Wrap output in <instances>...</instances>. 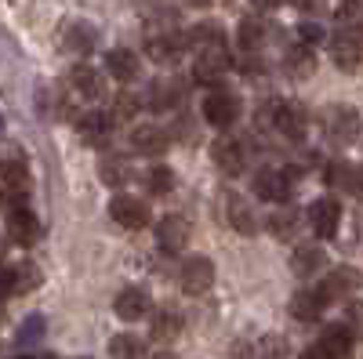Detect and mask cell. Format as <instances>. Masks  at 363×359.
Here are the masks:
<instances>
[{
  "mask_svg": "<svg viewBox=\"0 0 363 359\" xmlns=\"http://www.w3.org/2000/svg\"><path fill=\"white\" fill-rule=\"evenodd\" d=\"M320 124H323V135L327 142H335V145H349L359 138L363 131V120H359V109L349 106V102H335V106H327L320 113Z\"/></svg>",
  "mask_w": 363,
  "mask_h": 359,
  "instance_id": "6da1fadb",
  "label": "cell"
},
{
  "mask_svg": "<svg viewBox=\"0 0 363 359\" xmlns=\"http://www.w3.org/2000/svg\"><path fill=\"white\" fill-rule=\"evenodd\" d=\"M29 167L22 156H11V160H0V203L8 207H26L29 200Z\"/></svg>",
  "mask_w": 363,
  "mask_h": 359,
  "instance_id": "7a4b0ae2",
  "label": "cell"
},
{
  "mask_svg": "<svg viewBox=\"0 0 363 359\" xmlns=\"http://www.w3.org/2000/svg\"><path fill=\"white\" fill-rule=\"evenodd\" d=\"M330 58H335V66L345 69V73L363 69V25L345 22L338 33L330 37Z\"/></svg>",
  "mask_w": 363,
  "mask_h": 359,
  "instance_id": "3957f363",
  "label": "cell"
},
{
  "mask_svg": "<svg viewBox=\"0 0 363 359\" xmlns=\"http://www.w3.org/2000/svg\"><path fill=\"white\" fill-rule=\"evenodd\" d=\"M203 120H207V124L211 127H233L236 124V120H240V113H244V102H240V95L236 91H229V87H211V91H207V98H203Z\"/></svg>",
  "mask_w": 363,
  "mask_h": 359,
  "instance_id": "277c9868",
  "label": "cell"
},
{
  "mask_svg": "<svg viewBox=\"0 0 363 359\" xmlns=\"http://www.w3.org/2000/svg\"><path fill=\"white\" fill-rule=\"evenodd\" d=\"M233 66V58H229V47L225 40L222 44H207V47H196V58H193V80L196 84H207V87H215Z\"/></svg>",
  "mask_w": 363,
  "mask_h": 359,
  "instance_id": "5b68a950",
  "label": "cell"
},
{
  "mask_svg": "<svg viewBox=\"0 0 363 359\" xmlns=\"http://www.w3.org/2000/svg\"><path fill=\"white\" fill-rule=\"evenodd\" d=\"M178 287L186 290V294H193V297L207 294L211 287H215V261L203 258V254L186 258V261L178 265Z\"/></svg>",
  "mask_w": 363,
  "mask_h": 359,
  "instance_id": "8992f818",
  "label": "cell"
},
{
  "mask_svg": "<svg viewBox=\"0 0 363 359\" xmlns=\"http://www.w3.org/2000/svg\"><path fill=\"white\" fill-rule=\"evenodd\" d=\"M306 222H309V229L316 232V239H330V236L338 232V225H342V203L330 200V196L313 200L309 211H306Z\"/></svg>",
  "mask_w": 363,
  "mask_h": 359,
  "instance_id": "52a82bcc",
  "label": "cell"
},
{
  "mask_svg": "<svg viewBox=\"0 0 363 359\" xmlns=\"http://www.w3.org/2000/svg\"><path fill=\"white\" fill-rule=\"evenodd\" d=\"M109 218L120 225V229H131V232H138V229H145L149 222V207L138 200V196H113L109 200Z\"/></svg>",
  "mask_w": 363,
  "mask_h": 359,
  "instance_id": "ba28073f",
  "label": "cell"
},
{
  "mask_svg": "<svg viewBox=\"0 0 363 359\" xmlns=\"http://www.w3.org/2000/svg\"><path fill=\"white\" fill-rule=\"evenodd\" d=\"M149 309H153V294H149L145 287L131 283L116 294V302H113V312L124 319V323H138L142 316H149Z\"/></svg>",
  "mask_w": 363,
  "mask_h": 359,
  "instance_id": "9c48e42d",
  "label": "cell"
},
{
  "mask_svg": "<svg viewBox=\"0 0 363 359\" xmlns=\"http://www.w3.org/2000/svg\"><path fill=\"white\" fill-rule=\"evenodd\" d=\"M8 236H11V244H18V247H33L37 239L44 236V225H40V218L29 211V207H11L8 211Z\"/></svg>",
  "mask_w": 363,
  "mask_h": 359,
  "instance_id": "30bf717a",
  "label": "cell"
},
{
  "mask_svg": "<svg viewBox=\"0 0 363 359\" xmlns=\"http://www.w3.org/2000/svg\"><path fill=\"white\" fill-rule=\"evenodd\" d=\"M222 215H225V222H229L240 236H255V232H258L255 207L240 196V193H222Z\"/></svg>",
  "mask_w": 363,
  "mask_h": 359,
  "instance_id": "8fae6325",
  "label": "cell"
},
{
  "mask_svg": "<svg viewBox=\"0 0 363 359\" xmlns=\"http://www.w3.org/2000/svg\"><path fill=\"white\" fill-rule=\"evenodd\" d=\"M291 186H294L291 171H272V167H265V171L255 174V196L265 200V203H284V200L291 196Z\"/></svg>",
  "mask_w": 363,
  "mask_h": 359,
  "instance_id": "7c38bea8",
  "label": "cell"
},
{
  "mask_svg": "<svg viewBox=\"0 0 363 359\" xmlns=\"http://www.w3.org/2000/svg\"><path fill=\"white\" fill-rule=\"evenodd\" d=\"M77 131L91 149H109V142H113V113H84V116H77Z\"/></svg>",
  "mask_w": 363,
  "mask_h": 359,
  "instance_id": "4fadbf2b",
  "label": "cell"
},
{
  "mask_svg": "<svg viewBox=\"0 0 363 359\" xmlns=\"http://www.w3.org/2000/svg\"><path fill=\"white\" fill-rule=\"evenodd\" d=\"M182 98H186V91H182V84L174 76H157L145 91V106L153 113H171L182 106Z\"/></svg>",
  "mask_w": 363,
  "mask_h": 359,
  "instance_id": "5bb4252c",
  "label": "cell"
},
{
  "mask_svg": "<svg viewBox=\"0 0 363 359\" xmlns=\"http://www.w3.org/2000/svg\"><path fill=\"white\" fill-rule=\"evenodd\" d=\"M272 127L291 142H301L306 131H309V113L298 102H277V120H272Z\"/></svg>",
  "mask_w": 363,
  "mask_h": 359,
  "instance_id": "9a60e30c",
  "label": "cell"
},
{
  "mask_svg": "<svg viewBox=\"0 0 363 359\" xmlns=\"http://www.w3.org/2000/svg\"><path fill=\"white\" fill-rule=\"evenodd\" d=\"M327 305H330V302H327V294H323L320 287H301V290L291 294V316H294L298 323H316Z\"/></svg>",
  "mask_w": 363,
  "mask_h": 359,
  "instance_id": "2e32d148",
  "label": "cell"
},
{
  "mask_svg": "<svg viewBox=\"0 0 363 359\" xmlns=\"http://www.w3.org/2000/svg\"><path fill=\"white\" fill-rule=\"evenodd\" d=\"M189 236H193V225H189V218H182V215H167V218L157 225V244H160V251H167V254L186 251Z\"/></svg>",
  "mask_w": 363,
  "mask_h": 359,
  "instance_id": "e0dca14e",
  "label": "cell"
},
{
  "mask_svg": "<svg viewBox=\"0 0 363 359\" xmlns=\"http://www.w3.org/2000/svg\"><path fill=\"white\" fill-rule=\"evenodd\" d=\"M359 287H363V276L356 273L352 265H338V268H330L327 280L320 283V290L327 294V302H338V297H352Z\"/></svg>",
  "mask_w": 363,
  "mask_h": 359,
  "instance_id": "ac0fdd59",
  "label": "cell"
},
{
  "mask_svg": "<svg viewBox=\"0 0 363 359\" xmlns=\"http://www.w3.org/2000/svg\"><path fill=\"white\" fill-rule=\"evenodd\" d=\"M211 160L218 164V171H225L229 178H236V174H244V167H247V149H244V142L218 138L215 145H211Z\"/></svg>",
  "mask_w": 363,
  "mask_h": 359,
  "instance_id": "d6986e66",
  "label": "cell"
},
{
  "mask_svg": "<svg viewBox=\"0 0 363 359\" xmlns=\"http://www.w3.org/2000/svg\"><path fill=\"white\" fill-rule=\"evenodd\" d=\"M95 44H99V29L91 25V22H84V18L66 22V29H62V47H66L69 55L84 58V55L95 51Z\"/></svg>",
  "mask_w": 363,
  "mask_h": 359,
  "instance_id": "ffe728a7",
  "label": "cell"
},
{
  "mask_svg": "<svg viewBox=\"0 0 363 359\" xmlns=\"http://www.w3.org/2000/svg\"><path fill=\"white\" fill-rule=\"evenodd\" d=\"M327 186L330 189H342V193H352L363 200V164H345V160H335L327 167Z\"/></svg>",
  "mask_w": 363,
  "mask_h": 359,
  "instance_id": "44dd1931",
  "label": "cell"
},
{
  "mask_svg": "<svg viewBox=\"0 0 363 359\" xmlns=\"http://www.w3.org/2000/svg\"><path fill=\"white\" fill-rule=\"evenodd\" d=\"M69 87L80 95V98H102L106 95V76L95 69V66H87V62H77L73 69H69Z\"/></svg>",
  "mask_w": 363,
  "mask_h": 359,
  "instance_id": "7402d4cb",
  "label": "cell"
},
{
  "mask_svg": "<svg viewBox=\"0 0 363 359\" xmlns=\"http://www.w3.org/2000/svg\"><path fill=\"white\" fill-rule=\"evenodd\" d=\"M352 345H356V341H352V334L338 323V326H327V331L320 334V341L313 345V352H316L320 359H349Z\"/></svg>",
  "mask_w": 363,
  "mask_h": 359,
  "instance_id": "603a6c76",
  "label": "cell"
},
{
  "mask_svg": "<svg viewBox=\"0 0 363 359\" xmlns=\"http://www.w3.org/2000/svg\"><path fill=\"white\" fill-rule=\"evenodd\" d=\"M167 145H171V135L157 124H138L131 131V149L142 156H160V153H167Z\"/></svg>",
  "mask_w": 363,
  "mask_h": 359,
  "instance_id": "cb8c5ba5",
  "label": "cell"
},
{
  "mask_svg": "<svg viewBox=\"0 0 363 359\" xmlns=\"http://www.w3.org/2000/svg\"><path fill=\"white\" fill-rule=\"evenodd\" d=\"M323 265H327V254H323L320 244H298L294 254H291V273L298 280H313Z\"/></svg>",
  "mask_w": 363,
  "mask_h": 359,
  "instance_id": "d4e9b609",
  "label": "cell"
},
{
  "mask_svg": "<svg viewBox=\"0 0 363 359\" xmlns=\"http://www.w3.org/2000/svg\"><path fill=\"white\" fill-rule=\"evenodd\" d=\"M284 73L287 76H294V80H306V76H313L316 73V51L309 47V44H294V47H287L284 51Z\"/></svg>",
  "mask_w": 363,
  "mask_h": 359,
  "instance_id": "484cf974",
  "label": "cell"
},
{
  "mask_svg": "<svg viewBox=\"0 0 363 359\" xmlns=\"http://www.w3.org/2000/svg\"><path fill=\"white\" fill-rule=\"evenodd\" d=\"M106 69H109V76H113V80L131 84V80L138 76L142 62H138V55H135V51H128V47H113V51L106 55Z\"/></svg>",
  "mask_w": 363,
  "mask_h": 359,
  "instance_id": "4316f807",
  "label": "cell"
},
{
  "mask_svg": "<svg viewBox=\"0 0 363 359\" xmlns=\"http://www.w3.org/2000/svg\"><path fill=\"white\" fill-rule=\"evenodd\" d=\"M99 174H102L106 186H124V182H131V160L120 156V153H102Z\"/></svg>",
  "mask_w": 363,
  "mask_h": 359,
  "instance_id": "83f0119b",
  "label": "cell"
},
{
  "mask_svg": "<svg viewBox=\"0 0 363 359\" xmlns=\"http://www.w3.org/2000/svg\"><path fill=\"white\" fill-rule=\"evenodd\" d=\"M298 222H301L298 207H291V203L284 200V203H277V211H272V218H269V229H272V236H280V239H294V232H298Z\"/></svg>",
  "mask_w": 363,
  "mask_h": 359,
  "instance_id": "f1b7e54d",
  "label": "cell"
},
{
  "mask_svg": "<svg viewBox=\"0 0 363 359\" xmlns=\"http://www.w3.org/2000/svg\"><path fill=\"white\" fill-rule=\"evenodd\" d=\"M149 334H153V341H160V345H171V341L182 334V316H178L174 309H160V312L153 316Z\"/></svg>",
  "mask_w": 363,
  "mask_h": 359,
  "instance_id": "f546056e",
  "label": "cell"
},
{
  "mask_svg": "<svg viewBox=\"0 0 363 359\" xmlns=\"http://www.w3.org/2000/svg\"><path fill=\"white\" fill-rule=\"evenodd\" d=\"M236 40H240V47H244V51H262L265 40H269V25L262 18H244V22H240V29H236Z\"/></svg>",
  "mask_w": 363,
  "mask_h": 359,
  "instance_id": "4dcf8cb0",
  "label": "cell"
},
{
  "mask_svg": "<svg viewBox=\"0 0 363 359\" xmlns=\"http://www.w3.org/2000/svg\"><path fill=\"white\" fill-rule=\"evenodd\" d=\"M11 280H15V294H33L44 283V273L33 261H18V265H11Z\"/></svg>",
  "mask_w": 363,
  "mask_h": 359,
  "instance_id": "1f68e13d",
  "label": "cell"
},
{
  "mask_svg": "<svg viewBox=\"0 0 363 359\" xmlns=\"http://www.w3.org/2000/svg\"><path fill=\"white\" fill-rule=\"evenodd\" d=\"M44 334H48V319H44L40 312H33V316H26V319H22L15 341H18V348H33V345L44 341Z\"/></svg>",
  "mask_w": 363,
  "mask_h": 359,
  "instance_id": "d6a6232c",
  "label": "cell"
},
{
  "mask_svg": "<svg viewBox=\"0 0 363 359\" xmlns=\"http://www.w3.org/2000/svg\"><path fill=\"white\" fill-rule=\"evenodd\" d=\"M225 33H222V25L218 22H200L196 29H189L186 33V44L196 51V47H207V44H222Z\"/></svg>",
  "mask_w": 363,
  "mask_h": 359,
  "instance_id": "836d02e7",
  "label": "cell"
},
{
  "mask_svg": "<svg viewBox=\"0 0 363 359\" xmlns=\"http://www.w3.org/2000/svg\"><path fill=\"white\" fill-rule=\"evenodd\" d=\"M145 345L135 334H116L109 338V359H142Z\"/></svg>",
  "mask_w": 363,
  "mask_h": 359,
  "instance_id": "e575fe53",
  "label": "cell"
},
{
  "mask_svg": "<svg viewBox=\"0 0 363 359\" xmlns=\"http://www.w3.org/2000/svg\"><path fill=\"white\" fill-rule=\"evenodd\" d=\"M255 348H258V359H291V345L284 334H265Z\"/></svg>",
  "mask_w": 363,
  "mask_h": 359,
  "instance_id": "d590c367",
  "label": "cell"
},
{
  "mask_svg": "<svg viewBox=\"0 0 363 359\" xmlns=\"http://www.w3.org/2000/svg\"><path fill=\"white\" fill-rule=\"evenodd\" d=\"M145 186H149V193H153V196H167L174 189V171L171 167H153V171L145 174Z\"/></svg>",
  "mask_w": 363,
  "mask_h": 359,
  "instance_id": "8d00e7d4",
  "label": "cell"
},
{
  "mask_svg": "<svg viewBox=\"0 0 363 359\" xmlns=\"http://www.w3.org/2000/svg\"><path fill=\"white\" fill-rule=\"evenodd\" d=\"M142 106H145V102H142L135 91H120L116 102H113V120H135Z\"/></svg>",
  "mask_w": 363,
  "mask_h": 359,
  "instance_id": "74e56055",
  "label": "cell"
},
{
  "mask_svg": "<svg viewBox=\"0 0 363 359\" xmlns=\"http://www.w3.org/2000/svg\"><path fill=\"white\" fill-rule=\"evenodd\" d=\"M342 326L352 334V341H363V302H349V305H345Z\"/></svg>",
  "mask_w": 363,
  "mask_h": 359,
  "instance_id": "f35d334b",
  "label": "cell"
},
{
  "mask_svg": "<svg viewBox=\"0 0 363 359\" xmlns=\"http://www.w3.org/2000/svg\"><path fill=\"white\" fill-rule=\"evenodd\" d=\"M298 40H301V44H309V47H316V44L323 40V25H320L316 18H306V22L298 25Z\"/></svg>",
  "mask_w": 363,
  "mask_h": 359,
  "instance_id": "ab89813d",
  "label": "cell"
},
{
  "mask_svg": "<svg viewBox=\"0 0 363 359\" xmlns=\"http://www.w3.org/2000/svg\"><path fill=\"white\" fill-rule=\"evenodd\" d=\"M15 294V280H11V265H0V302Z\"/></svg>",
  "mask_w": 363,
  "mask_h": 359,
  "instance_id": "60d3db41",
  "label": "cell"
},
{
  "mask_svg": "<svg viewBox=\"0 0 363 359\" xmlns=\"http://www.w3.org/2000/svg\"><path fill=\"white\" fill-rule=\"evenodd\" d=\"M229 359H258V348L251 341H236L233 352H229Z\"/></svg>",
  "mask_w": 363,
  "mask_h": 359,
  "instance_id": "b9f144b4",
  "label": "cell"
},
{
  "mask_svg": "<svg viewBox=\"0 0 363 359\" xmlns=\"http://www.w3.org/2000/svg\"><path fill=\"white\" fill-rule=\"evenodd\" d=\"M291 4H294V8L301 11V15H320L327 0H291Z\"/></svg>",
  "mask_w": 363,
  "mask_h": 359,
  "instance_id": "7bdbcfd3",
  "label": "cell"
},
{
  "mask_svg": "<svg viewBox=\"0 0 363 359\" xmlns=\"http://www.w3.org/2000/svg\"><path fill=\"white\" fill-rule=\"evenodd\" d=\"M251 4H255V11H272V8H280L284 0H251Z\"/></svg>",
  "mask_w": 363,
  "mask_h": 359,
  "instance_id": "ee69618b",
  "label": "cell"
},
{
  "mask_svg": "<svg viewBox=\"0 0 363 359\" xmlns=\"http://www.w3.org/2000/svg\"><path fill=\"white\" fill-rule=\"evenodd\" d=\"M4 251H8V239L0 236V261H4Z\"/></svg>",
  "mask_w": 363,
  "mask_h": 359,
  "instance_id": "f6af8a7d",
  "label": "cell"
},
{
  "mask_svg": "<svg viewBox=\"0 0 363 359\" xmlns=\"http://www.w3.org/2000/svg\"><path fill=\"white\" fill-rule=\"evenodd\" d=\"M186 4H196V8H207V4H211V0H186Z\"/></svg>",
  "mask_w": 363,
  "mask_h": 359,
  "instance_id": "bcb514c9",
  "label": "cell"
},
{
  "mask_svg": "<svg viewBox=\"0 0 363 359\" xmlns=\"http://www.w3.org/2000/svg\"><path fill=\"white\" fill-rule=\"evenodd\" d=\"M29 359H55L51 352H40V355H29Z\"/></svg>",
  "mask_w": 363,
  "mask_h": 359,
  "instance_id": "7dc6e473",
  "label": "cell"
},
{
  "mask_svg": "<svg viewBox=\"0 0 363 359\" xmlns=\"http://www.w3.org/2000/svg\"><path fill=\"white\" fill-rule=\"evenodd\" d=\"M157 359H174V355H171V352H160V355H157Z\"/></svg>",
  "mask_w": 363,
  "mask_h": 359,
  "instance_id": "c3c4849f",
  "label": "cell"
},
{
  "mask_svg": "<svg viewBox=\"0 0 363 359\" xmlns=\"http://www.w3.org/2000/svg\"><path fill=\"white\" fill-rule=\"evenodd\" d=\"M0 135H4V116H0Z\"/></svg>",
  "mask_w": 363,
  "mask_h": 359,
  "instance_id": "681fc988",
  "label": "cell"
},
{
  "mask_svg": "<svg viewBox=\"0 0 363 359\" xmlns=\"http://www.w3.org/2000/svg\"><path fill=\"white\" fill-rule=\"evenodd\" d=\"M0 323H4V305H0Z\"/></svg>",
  "mask_w": 363,
  "mask_h": 359,
  "instance_id": "f907efd6",
  "label": "cell"
}]
</instances>
